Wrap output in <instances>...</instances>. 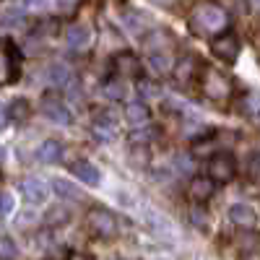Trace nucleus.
Returning a JSON list of instances; mask_svg holds the SVG:
<instances>
[{"label": "nucleus", "mask_w": 260, "mask_h": 260, "mask_svg": "<svg viewBox=\"0 0 260 260\" xmlns=\"http://www.w3.org/2000/svg\"><path fill=\"white\" fill-rule=\"evenodd\" d=\"M6 120H8V117H6V107H3V104H0V130H3V127H6Z\"/></svg>", "instance_id": "obj_27"}, {"label": "nucleus", "mask_w": 260, "mask_h": 260, "mask_svg": "<svg viewBox=\"0 0 260 260\" xmlns=\"http://www.w3.org/2000/svg\"><path fill=\"white\" fill-rule=\"evenodd\" d=\"M229 221L237 224V226H247L250 229L255 224V211L250 206H245V203H234V206H229Z\"/></svg>", "instance_id": "obj_12"}, {"label": "nucleus", "mask_w": 260, "mask_h": 260, "mask_svg": "<svg viewBox=\"0 0 260 260\" xmlns=\"http://www.w3.org/2000/svg\"><path fill=\"white\" fill-rule=\"evenodd\" d=\"M148 117H151L148 104H143V102H130V104L125 107V120H127L130 125L143 127V125L148 122Z\"/></svg>", "instance_id": "obj_13"}, {"label": "nucleus", "mask_w": 260, "mask_h": 260, "mask_svg": "<svg viewBox=\"0 0 260 260\" xmlns=\"http://www.w3.org/2000/svg\"><path fill=\"white\" fill-rule=\"evenodd\" d=\"M112 62H115V71H117L120 76H125V78L141 76V62H138V57H136L133 52H117V55L112 57Z\"/></svg>", "instance_id": "obj_10"}, {"label": "nucleus", "mask_w": 260, "mask_h": 260, "mask_svg": "<svg viewBox=\"0 0 260 260\" xmlns=\"http://www.w3.org/2000/svg\"><path fill=\"white\" fill-rule=\"evenodd\" d=\"M237 172V161L232 154H216L208 159V180L211 182H229Z\"/></svg>", "instance_id": "obj_5"}, {"label": "nucleus", "mask_w": 260, "mask_h": 260, "mask_svg": "<svg viewBox=\"0 0 260 260\" xmlns=\"http://www.w3.org/2000/svg\"><path fill=\"white\" fill-rule=\"evenodd\" d=\"M42 112H45V117H50L57 125H71L73 122L71 110L60 99H55V96H45V99H42Z\"/></svg>", "instance_id": "obj_6"}, {"label": "nucleus", "mask_w": 260, "mask_h": 260, "mask_svg": "<svg viewBox=\"0 0 260 260\" xmlns=\"http://www.w3.org/2000/svg\"><path fill=\"white\" fill-rule=\"evenodd\" d=\"M71 172L83 182V185H89V187H96L102 182V175H99V167H94L91 161H86V159H78L73 161Z\"/></svg>", "instance_id": "obj_9"}, {"label": "nucleus", "mask_w": 260, "mask_h": 260, "mask_svg": "<svg viewBox=\"0 0 260 260\" xmlns=\"http://www.w3.org/2000/svg\"><path fill=\"white\" fill-rule=\"evenodd\" d=\"M94 136L99 138V141H115L117 138V125H115V120L107 115V117H96L94 120Z\"/></svg>", "instance_id": "obj_16"}, {"label": "nucleus", "mask_w": 260, "mask_h": 260, "mask_svg": "<svg viewBox=\"0 0 260 260\" xmlns=\"http://www.w3.org/2000/svg\"><path fill=\"white\" fill-rule=\"evenodd\" d=\"M237 247L245 252H255V250H260V237L255 232H242L237 237Z\"/></svg>", "instance_id": "obj_20"}, {"label": "nucleus", "mask_w": 260, "mask_h": 260, "mask_svg": "<svg viewBox=\"0 0 260 260\" xmlns=\"http://www.w3.org/2000/svg\"><path fill=\"white\" fill-rule=\"evenodd\" d=\"M195 73H198V60H195V57H182V60L175 65V78H177L180 83L192 81Z\"/></svg>", "instance_id": "obj_17"}, {"label": "nucleus", "mask_w": 260, "mask_h": 260, "mask_svg": "<svg viewBox=\"0 0 260 260\" xmlns=\"http://www.w3.org/2000/svg\"><path fill=\"white\" fill-rule=\"evenodd\" d=\"M151 138H154V133H151V130H138V133L130 136V141H133V143H148Z\"/></svg>", "instance_id": "obj_26"}, {"label": "nucleus", "mask_w": 260, "mask_h": 260, "mask_svg": "<svg viewBox=\"0 0 260 260\" xmlns=\"http://www.w3.org/2000/svg\"><path fill=\"white\" fill-rule=\"evenodd\" d=\"M104 96L107 99H125V83H117V81H107L104 83Z\"/></svg>", "instance_id": "obj_23"}, {"label": "nucleus", "mask_w": 260, "mask_h": 260, "mask_svg": "<svg viewBox=\"0 0 260 260\" xmlns=\"http://www.w3.org/2000/svg\"><path fill=\"white\" fill-rule=\"evenodd\" d=\"M18 255V247L11 237H0V260H13Z\"/></svg>", "instance_id": "obj_22"}, {"label": "nucleus", "mask_w": 260, "mask_h": 260, "mask_svg": "<svg viewBox=\"0 0 260 260\" xmlns=\"http://www.w3.org/2000/svg\"><path fill=\"white\" fill-rule=\"evenodd\" d=\"M3 161H6V148L0 146V164H3Z\"/></svg>", "instance_id": "obj_29"}, {"label": "nucleus", "mask_w": 260, "mask_h": 260, "mask_svg": "<svg viewBox=\"0 0 260 260\" xmlns=\"http://www.w3.org/2000/svg\"><path fill=\"white\" fill-rule=\"evenodd\" d=\"M45 76H47V81L55 83V86H68V83L73 81L71 68H68V65H62V62H52L50 68L45 71Z\"/></svg>", "instance_id": "obj_15"}, {"label": "nucleus", "mask_w": 260, "mask_h": 260, "mask_svg": "<svg viewBox=\"0 0 260 260\" xmlns=\"http://www.w3.org/2000/svg\"><path fill=\"white\" fill-rule=\"evenodd\" d=\"M190 221L198 226V229H208V211L201 208V206H195V208L190 211Z\"/></svg>", "instance_id": "obj_24"}, {"label": "nucleus", "mask_w": 260, "mask_h": 260, "mask_svg": "<svg viewBox=\"0 0 260 260\" xmlns=\"http://www.w3.org/2000/svg\"><path fill=\"white\" fill-rule=\"evenodd\" d=\"M190 26L203 37H208V34L219 37L229 26V16L221 6H216V3H198L190 13Z\"/></svg>", "instance_id": "obj_1"}, {"label": "nucleus", "mask_w": 260, "mask_h": 260, "mask_svg": "<svg viewBox=\"0 0 260 260\" xmlns=\"http://www.w3.org/2000/svg\"><path fill=\"white\" fill-rule=\"evenodd\" d=\"M18 187H21V195H24L29 203H42L50 195V187L42 177H26V180H21Z\"/></svg>", "instance_id": "obj_7"}, {"label": "nucleus", "mask_w": 260, "mask_h": 260, "mask_svg": "<svg viewBox=\"0 0 260 260\" xmlns=\"http://www.w3.org/2000/svg\"><path fill=\"white\" fill-rule=\"evenodd\" d=\"M60 156H62V143L55 141V138L42 141L39 148H37V159H39V161H45V164H55Z\"/></svg>", "instance_id": "obj_11"}, {"label": "nucleus", "mask_w": 260, "mask_h": 260, "mask_svg": "<svg viewBox=\"0 0 260 260\" xmlns=\"http://www.w3.org/2000/svg\"><path fill=\"white\" fill-rule=\"evenodd\" d=\"M240 47H242L240 37L232 34V31H224L219 37H213V42H211V52L224 62H234L237 57H240Z\"/></svg>", "instance_id": "obj_4"}, {"label": "nucleus", "mask_w": 260, "mask_h": 260, "mask_svg": "<svg viewBox=\"0 0 260 260\" xmlns=\"http://www.w3.org/2000/svg\"><path fill=\"white\" fill-rule=\"evenodd\" d=\"M203 94L211 102H226L229 94H232V83H229V78L221 71L206 68L203 71Z\"/></svg>", "instance_id": "obj_2"}, {"label": "nucleus", "mask_w": 260, "mask_h": 260, "mask_svg": "<svg viewBox=\"0 0 260 260\" xmlns=\"http://www.w3.org/2000/svg\"><path fill=\"white\" fill-rule=\"evenodd\" d=\"M86 224H89V229L99 237H115V232H117L115 213L107 211V208H91L86 213Z\"/></svg>", "instance_id": "obj_3"}, {"label": "nucleus", "mask_w": 260, "mask_h": 260, "mask_svg": "<svg viewBox=\"0 0 260 260\" xmlns=\"http://www.w3.org/2000/svg\"><path fill=\"white\" fill-rule=\"evenodd\" d=\"M190 195H192L195 201H208L211 195H213V182H211L206 175L192 177V180H190Z\"/></svg>", "instance_id": "obj_14"}, {"label": "nucleus", "mask_w": 260, "mask_h": 260, "mask_svg": "<svg viewBox=\"0 0 260 260\" xmlns=\"http://www.w3.org/2000/svg\"><path fill=\"white\" fill-rule=\"evenodd\" d=\"M71 260H91V257H89V255H73Z\"/></svg>", "instance_id": "obj_28"}, {"label": "nucleus", "mask_w": 260, "mask_h": 260, "mask_svg": "<svg viewBox=\"0 0 260 260\" xmlns=\"http://www.w3.org/2000/svg\"><path fill=\"white\" fill-rule=\"evenodd\" d=\"M148 62H151V68H154L156 73H167V71L172 68V60H169L167 50H161V52H154V55L148 57Z\"/></svg>", "instance_id": "obj_21"}, {"label": "nucleus", "mask_w": 260, "mask_h": 260, "mask_svg": "<svg viewBox=\"0 0 260 260\" xmlns=\"http://www.w3.org/2000/svg\"><path fill=\"white\" fill-rule=\"evenodd\" d=\"M52 187H55V192L60 195V198H68V201H83V192H81V190H76L71 182H65V180H55V182H52Z\"/></svg>", "instance_id": "obj_19"}, {"label": "nucleus", "mask_w": 260, "mask_h": 260, "mask_svg": "<svg viewBox=\"0 0 260 260\" xmlns=\"http://www.w3.org/2000/svg\"><path fill=\"white\" fill-rule=\"evenodd\" d=\"M29 115H31V104H29L26 99H21V96L8 104V112H6V117H11V120H16V122L29 120Z\"/></svg>", "instance_id": "obj_18"}, {"label": "nucleus", "mask_w": 260, "mask_h": 260, "mask_svg": "<svg viewBox=\"0 0 260 260\" xmlns=\"http://www.w3.org/2000/svg\"><path fill=\"white\" fill-rule=\"evenodd\" d=\"M91 26H86V24H71L68 31H65V42H68V47L71 50H86L91 45Z\"/></svg>", "instance_id": "obj_8"}, {"label": "nucleus", "mask_w": 260, "mask_h": 260, "mask_svg": "<svg viewBox=\"0 0 260 260\" xmlns=\"http://www.w3.org/2000/svg\"><path fill=\"white\" fill-rule=\"evenodd\" d=\"M13 208H16L13 195H11L8 190H0V216H8V213H13Z\"/></svg>", "instance_id": "obj_25"}]
</instances>
